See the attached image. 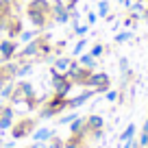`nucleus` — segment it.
<instances>
[{
    "label": "nucleus",
    "instance_id": "obj_33",
    "mask_svg": "<svg viewBox=\"0 0 148 148\" xmlns=\"http://www.w3.org/2000/svg\"><path fill=\"white\" fill-rule=\"evenodd\" d=\"M74 118H79V116H76V113H68V116L59 118V124H70V122H72Z\"/></svg>",
    "mask_w": 148,
    "mask_h": 148
},
{
    "label": "nucleus",
    "instance_id": "obj_17",
    "mask_svg": "<svg viewBox=\"0 0 148 148\" xmlns=\"http://www.w3.org/2000/svg\"><path fill=\"white\" fill-rule=\"evenodd\" d=\"M26 9L42 11V13H48V15H50V2H48V0H31Z\"/></svg>",
    "mask_w": 148,
    "mask_h": 148
},
{
    "label": "nucleus",
    "instance_id": "obj_3",
    "mask_svg": "<svg viewBox=\"0 0 148 148\" xmlns=\"http://www.w3.org/2000/svg\"><path fill=\"white\" fill-rule=\"evenodd\" d=\"M50 20L57 24H68L70 22V11L63 0H52L50 2Z\"/></svg>",
    "mask_w": 148,
    "mask_h": 148
},
{
    "label": "nucleus",
    "instance_id": "obj_29",
    "mask_svg": "<svg viewBox=\"0 0 148 148\" xmlns=\"http://www.w3.org/2000/svg\"><path fill=\"white\" fill-rule=\"evenodd\" d=\"M9 81H13V76H9V74L5 72V68H2V65H0V89L5 87V85L9 83Z\"/></svg>",
    "mask_w": 148,
    "mask_h": 148
},
{
    "label": "nucleus",
    "instance_id": "obj_32",
    "mask_svg": "<svg viewBox=\"0 0 148 148\" xmlns=\"http://www.w3.org/2000/svg\"><path fill=\"white\" fill-rule=\"evenodd\" d=\"M107 11H109V2L107 0H100V5H98V13H100V18H107Z\"/></svg>",
    "mask_w": 148,
    "mask_h": 148
},
{
    "label": "nucleus",
    "instance_id": "obj_26",
    "mask_svg": "<svg viewBox=\"0 0 148 148\" xmlns=\"http://www.w3.org/2000/svg\"><path fill=\"white\" fill-rule=\"evenodd\" d=\"M85 48H87V39H79V42H76V46H74V50H72V55H83V50Z\"/></svg>",
    "mask_w": 148,
    "mask_h": 148
},
{
    "label": "nucleus",
    "instance_id": "obj_24",
    "mask_svg": "<svg viewBox=\"0 0 148 148\" xmlns=\"http://www.w3.org/2000/svg\"><path fill=\"white\" fill-rule=\"evenodd\" d=\"M89 55H92L94 59L102 57V55H105V46H102V44H94V46H92V50H89Z\"/></svg>",
    "mask_w": 148,
    "mask_h": 148
},
{
    "label": "nucleus",
    "instance_id": "obj_25",
    "mask_svg": "<svg viewBox=\"0 0 148 148\" xmlns=\"http://www.w3.org/2000/svg\"><path fill=\"white\" fill-rule=\"evenodd\" d=\"M133 135H135V124H129L126 131L120 135V139H122V142H129V139H133Z\"/></svg>",
    "mask_w": 148,
    "mask_h": 148
},
{
    "label": "nucleus",
    "instance_id": "obj_37",
    "mask_svg": "<svg viewBox=\"0 0 148 148\" xmlns=\"http://www.w3.org/2000/svg\"><path fill=\"white\" fill-rule=\"evenodd\" d=\"M31 148H48V144H46V142H35Z\"/></svg>",
    "mask_w": 148,
    "mask_h": 148
},
{
    "label": "nucleus",
    "instance_id": "obj_5",
    "mask_svg": "<svg viewBox=\"0 0 148 148\" xmlns=\"http://www.w3.org/2000/svg\"><path fill=\"white\" fill-rule=\"evenodd\" d=\"M33 94H35L33 85L28 83V81H20V83H15L13 94H11V98H9V100L13 102V105H18V102H24L28 96H33Z\"/></svg>",
    "mask_w": 148,
    "mask_h": 148
},
{
    "label": "nucleus",
    "instance_id": "obj_28",
    "mask_svg": "<svg viewBox=\"0 0 148 148\" xmlns=\"http://www.w3.org/2000/svg\"><path fill=\"white\" fill-rule=\"evenodd\" d=\"M89 31V24H74V35L85 37V33Z\"/></svg>",
    "mask_w": 148,
    "mask_h": 148
},
{
    "label": "nucleus",
    "instance_id": "obj_2",
    "mask_svg": "<svg viewBox=\"0 0 148 148\" xmlns=\"http://www.w3.org/2000/svg\"><path fill=\"white\" fill-rule=\"evenodd\" d=\"M92 72H94V70L83 68L79 61H74L72 68L68 70V74H65V76H68V79L72 81L74 85H83V87H85V83H87V79H89V74H92Z\"/></svg>",
    "mask_w": 148,
    "mask_h": 148
},
{
    "label": "nucleus",
    "instance_id": "obj_19",
    "mask_svg": "<svg viewBox=\"0 0 148 148\" xmlns=\"http://www.w3.org/2000/svg\"><path fill=\"white\" fill-rule=\"evenodd\" d=\"M52 135H55V131H50V129H37V131H33V139H35V142H48Z\"/></svg>",
    "mask_w": 148,
    "mask_h": 148
},
{
    "label": "nucleus",
    "instance_id": "obj_35",
    "mask_svg": "<svg viewBox=\"0 0 148 148\" xmlns=\"http://www.w3.org/2000/svg\"><path fill=\"white\" fill-rule=\"evenodd\" d=\"M118 98V92H113V89H107V100L109 102H113Z\"/></svg>",
    "mask_w": 148,
    "mask_h": 148
},
{
    "label": "nucleus",
    "instance_id": "obj_34",
    "mask_svg": "<svg viewBox=\"0 0 148 148\" xmlns=\"http://www.w3.org/2000/svg\"><path fill=\"white\" fill-rule=\"evenodd\" d=\"M96 20H98V13H94V11H89V13H87V24H89V26H92V24L96 22Z\"/></svg>",
    "mask_w": 148,
    "mask_h": 148
},
{
    "label": "nucleus",
    "instance_id": "obj_20",
    "mask_svg": "<svg viewBox=\"0 0 148 148\" xmlns=\"http://www.w3.org/2000/svg\"><path fill=\"white\" fill-rule=\"evenodd\" d=\"M83 135H85V133H81V135H72L70 139H65L63 148H83Z\"/></svg>",
    "mask_w": 148,
    "mask_h": 148
},
{
    "label": "nucleus",
    "instance_id": "obj_23",
    "mask_svg": "<svg viewBox=\"0 0 148 148\" xmlns=\"http://www.w3.org/2000/svg\"><path fill=\"white\" fill-rule=\"evenodd\" d=\"M13 87H15V83H13V81H9V83H7L5 87L0 89V96H2V98H7V100H9V98H11V94H13Z\"/></svg>",
    "mask_w": 148,
    "mask_h": 148
},
{
    "label": "nucleus",
    "instance_id": "obj_16",
    "mask_svg": "<svg viewBox=\"0 0 148 148\" xmlns=\"http://www.w3.org/2000/svg\"><path fill=\"white\" fill-rule=\"evenodd\" d=\"M102 126H105V120H102L100 116H87L85 118V131L87 133H94V131H102Z\"/></svg>",
    "mask_w": 148,
    "mask_h": 148
},
{
    "label": "nucleus",
    "instance_id": "obj_21",
    "mask_svg": "<svg viewBox=\"0 0 148 148\" xmlns=\"http://www.w3.org/2000/svg\"><path fill=\"white\" fill-rule=\"evenodd\" d=\"M79 63L83 65V68H89V70L96 68V59H94L89 52H83V55H79Z\"/></svg>",
    "mask_w": 148,
    "mask_h": 148
},
{
    "label": "nucleus",
    "instance_id": "obj_31",
    "mask_svg": "<svg viewBox=\"0 0 148 148\" xmlns=\"http://www.w3.org/2000/svg\"><path fill=\"white\" fill-rule=\"evenodd\" d=\"M63 139H59V137H55V135H52L50 139H48V148H63Z\"/></svg>",
    "mask_w": 148,
    "mask_h": 148
},
{
    "label": "nucleus",
    "instance_id": "obj_13",
    "mask_svg": "<svg viewBox=\"0 0 148 148\" xmlns=\"http://www.w3.org/2000/svg\"><path fill=\"white\" fill-rule=\"evenodd\" d=\"M94 94H96V89H89V87H87L83 94H79V96H74V98H68V109H76V107L85 105V102H87Z\"/></svg>",
    "mask_w": 148,
    "mask_h": 148
},
{
    "label": "nucleus",
    "instance_id": "obj_1",
    "mask_svg": "<svg viewBox=\"0 0 148 148\" xmlns=\"http://www.w3.org/2000/svg\"><path fill=\"white\" fill-rule=\"evenodd\" d=\"M68 109V96H61V94H55L50 100L44 105V109L39 111V118H52L57 113Z\"/></svg>",
    "mask_w": 148,
    "mask_h": 148
},
{
    "label": "nucleus",
    "instance_id": "obj_10",
    "mask_svg": "<svg viewBox=\"0 0 148 148\" xmlns=\"http://www.w3.org/2000/svg\"><path fill=\"white\" fill-rule=\"evenodd\" d=\"M13 126V107L0 105V131H7Z\"/></svg>",
    "mask_w": 148,
    "mask_h": 148
},
{
    "label": "nucleus",
    "instance_id": "obj_4",
    "mask_svg": "<svg viewBox=\"0 0 148 148\" xmlns=\"http://www.w3.org/2000/svg\"><path fill=\"white\" fill-rule=\"evenodd\" d=\"M85 87L96 89V94H105L107 89H109V76H107L105 72H92L87 83H85Z\"/></svg>",
    "mask_w": 148,
    "mask_h": 148
},
{
    "label": "nucleus",
    "instance_id": "obj_7",
    "mask_svg": "<svg viewBox=\"0 0 148 148\" xmlns=\"http://www.w3.org/2000/svg\"><path fill=\"white\" fill-rule=\"evenodd\" d=\"M33 129H35V120H31V118H22V120L13 122L11 135H13V139H22V137H26V135H31Z\"/></svg>",
    "mask_w": 148,
    "mask_h": 148
},
{
    "label": "nucleus",
    "instance_id": "obj_30",
    "mask_svg": "<svg viewBox=\"0 0 148 148\" xmlns=\"http://www.w3.org/2000/svg\"><path fill=\"white\" fill-rule=\"evenodd\" d=\"M131 37H133V33H131V31H122V33H118V35H116V44H122V42H129Z\"/></svg>",
    "mask_w": 148,
    "mask_h": 148
},
{
    "label": "nucleus",
    "instance_id": "obj_18",
    "mask_svg": "<svg viewBox=\"0 0 148 148\" xmlns=\"http://www.w3.org/2000/svg\"><path fill=\"white\" fill-rule=\"evenodd\" d=\"M70 133H72V135L87 133V131H85V118H74V120L70 122Z\"/></svg>",
    "mask_w": 148,
    "mask_h": 148
},
{
    "label": "nucleus",
    "instance_id": "obj_15",
    "mask_svg": "<svg viewBox=\"0 0 148 148\" xmlns=\"http://www.w3.org/2000/svg\"><path fill=\"white\" fill-rule=\"evenodd\" d=\"M7 33H9V39H18L20 37V33H22V22H20V18H9L7 20V28H5Z\"/></svg>",
    "mask_w": 148,
    "mask_h": 148
},
{
    "label": "nucleus",
    "instance_id": "obj_12",
    "mask_svg": "<svg viewBox=\"0 0 148 148\" xmlns=\"http://www.w3.org/2000/svg\"><path fill=\"white\" fill-rule=\"evenodd\" d=\"M37 46H39V61H46L52 55V44L48 35H37Z\"/></svg>",
    "mask_w": 148,
    "mask_h": 148
},
{
    "label": "nucleus",
    "instance_id": "obj_8",
    "mask_svg": "<svg viewBox=\"0 0 148 148\" xmlns=\"http://www.w3.org/2000/svg\"><path fill=\"white\" fill-rule=\"evenodd\" d=\"M13 59H31V61H39V46H37V37L31 39L22 50H18V55Z\"/></svg>",
    "mask_w": 148,
    "mask_h": 148
},
{
    "label": "nucleus",
    "instance_id": "obj_38",
    "mask_svg": "<svg viewBox=\"0 0 148 148\" xmlns=\"http://www.w3.org/2000/svg\"><path fill=\"white\" fill-rule=\"evenodd\" d=\"M142 133H148V118H146V122H144V129H142Z\"/></svg>",
    "mask_w": 148,
    "mask_h": 148
},
{
    "label": "nucleus",
    "instance_id": "obj_9",
    "mask_svg": "<svg viewBox=\"0 0 148 148\" xmlns=\"http://www.w3.org/2000/svg\"><path fill=\"white\" fill-rule=\"evenodd\" d=\"M18 48L20 46H18L15 39H9V37L2 39V42H0V59L2 61H11L15 55H18Z\"/></svg>",
    "mask_w": 148,
    "mask_h": 148
},
{
    "label": "nucleus",
    "instance_id": "obj_39",
    "mask_svg": "<svg viewBox=\"0 0 148 148\" xmlns=\"http://www.w3.org/2000/svg\"><path fill=\"white\" fill-rule=\"evenodd\" d=\"M120 2H122L124 7H131V2H129V0H120Z\"/></svg>",
    "mask_w": 148,
    "mask_h": 148
},
{
    "label": "nucleus",
    "instance_id": "obj_40",
    "mask_svg": "<svg viewBox=\"0 0 148 148\" xmlns=\"http://www.w3.org/2000/svg\"><path fill=\"white\" fill-rule=\"evenodd\" d=\"M0 148H2V142H0Z\"/></svg>",
    "mask_w": 148,
    "mask_h": 148
},
{
    "label": "nucleus",
    "instance_id": "obj_6",
    "mask_svg": "<svg viewBox=\"0 0 148 148\" xmlns=\"http://www.w3.org/2000/svg\"><path fill=\"white\" fill-rule=\"evenodd\" d=\"M50 74H52V89H55V94H61V96H68L70 94V89L74 87V83L65 76V74H59V72H52L50 70Z\"/></svg>",
    "mask_w": 148,
    "mask_h": 148
},
{
    "label": "nucleus",
    "instance_id": "obj_27",
    "mask_svg": "<svg viewBox=\"0 0 148 148\" xmlns=\"http://www.w3.org/2000/svg\"><path fill=\"white\" fill-rule=\"evenodd\" d=\"M37 35H39V31H22L20 33V39H22V42H31Z\"/></svg>",
    "mask_w": 148,
    "mask_h": 148
},
{
    "label": "nucleus",
    "instance_id": "obj_14",
    "mask_svg": "<svg viewBox=\"0 0 148 148\" xmlns=\"http://www.w3.org/2000/svg\"><path fill=\"white\" fill-rule=\"evenodd\" d=\"M74 63V57H57L55 65H52V72H59V74H68V70L72 68Z\"/></svg>",
    "mask_w": 148,
    "mask_h": 148
},
{
    "label": "nucleus",
    "instance_id": "obj_36",
    "mask_svg": "<svg viewBox=\"0 0 148 148\" xmlns=\"http://www.w3.org/2000/svg\"><path fill=\"white\" fill-rule=\"evenodd\" d=\"M65 2V7H68V11H72V9H76V2L79 0H63Z\"/></svg>",
    "mask_w": 148,
    "mask_h": 148
},
{
    "label": "nucleus",
    "instance_id": "obj_11",
    "mask_svg": "<svg viewBox=\"0 0 148 148\" xmlns=\"http://www.w3.org/2000/svg\"><path fill=\"white\" fill-rule=\"evenodd\" d=\"M26 18L31 20V24L35 28H46V24H48V18L50 15L48 13H42V11H33V9H26Z\"/></svg>",
    "mask_w": 148,
    "mask_h": 148
},
{
    "label": "nucleus",
    "instance_id": "obj_22",
    "mask_svg": "<svg viewBox=\"0 0 148 148\" xmlns=\"http://www.w3.org/2000/svg\"><path fill=\"white\" fill-rule=\"evenodd\" d=\"M20 61H22V63H18V74H15V76H26L33 70V61L31 59H20Z\"/></svg>",
    "mask_w": 148,
    "mask_h": 148
}]
</instances>
